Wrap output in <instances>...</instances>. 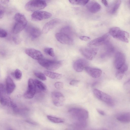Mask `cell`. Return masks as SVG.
<instances>
[{
  "mask_svg": "<svg viewBox=\"0 0 130 130\" xmlns=\"http://www.w3.org/2000/svg\"><path fill=\"white\" fill-rule=\"evenodd\" d=\"M7 35V32L4 29L0 28V37L1 38H3L6 37Z\"/></svg>",
  "mask_w": 130,
  "mask_h": 130,
  "instance_id": "cell-34",
  "label": "cell"
},
{
  "mask_svg": "<svg viewBox=\"0 0 130 130\" xmlns=\"http://www.w3.org/2000/svg\"><path fill=\"white\" fill-rule=\"evenodd\" d=\"M27 90L24 93V96L27 99L32 98L36 92V87L34 80L32 78L29 79L28 82V87Z\"/></svg>",
  "mask_w": 130,
  "mask_h": 130,
  "instance_id": "cell-8",
  "label": "cell"
},
{
  "mask_svg": "<svg viewBox=\"0 0 130 130\" xmlns=\"http://www.w3.org/2000/svg\"><path fill=\"white\" fill-rule=\"evenodd\" d=\"M44 73L47 76L53 79H58L62 77V74L48 70L45 71Z\"/></svg>",
  "mask_w": 130,
  "mask_h": 130,
  "instance_id": "cell-24",
  "label": "cell"
},
{
  "mask_svg": "<svg viewBox=\"0 0 130 130\" xmlns=\"http://www.w3.org/2000/svg\"><path fill=\"white\" fill-rule=\"evenodd\" d=\"M47 118L51 121L55 123H62L64 122V120L62 119L51 116H47Z\"/></svg>",
  "mask_w": 130,
  "mask_h": 130,
  "instance_id": "cell-26",
  "label": "cell"
},
{
  "mask_svg": "<svg viewBox=\"0 0 130 130\" xmlns=\"http://www.w3.org/2000/svg\"><path fill=\"white\" fill-rule=\"evenodd\" d=\"M55 36L57 40L60 43L67 45H72L73 40L71 36L60 32L56 34Z\"/></svg>",
  "mask_w": 130,
  "mask_h": 130,
  "instance_id": "cell-11",
  "label": "cell"
},
{
  "mask_svg": "<svg viewBox=\"0 0 130 130\" xmlns=\"http://www.w3.org/2000/svg\"><path fill=\"white\" fill-rule=\"evenodd\" d=\"M4 10L3 9L0 8V18L2 19L3 17L4 14Z\"/></svg>",
  "mask_w": 130,
  "mask_h": 130,
  "instance_id": "cell-40",
  "label": "cell"
},
{
  "mask_svg": "<svg viewBox=\"0 0 130 130\" xmlns=\"http://www.w3.org/2000/svg\"><path fill=\"white\" fill-rule=\"evenodd\" d=\"M44 52L47 54L52 57L55 56V53L54 49L52 48L46 47L44 50Z\"/></svg>",
  "mask_w": 130,
  "mask_h": 130,
  "instance_id": "cell-30",
  "label": "cell"
},
{
  "mask_svg": "<svg viewBox=\"0 0 130 130\" xmlns=\"http://www.w3.org/2000/svg\"><path fill=\"white\" fill-rule=\"evenodd\" d=\"M13 40L14 43L17 44H19L21 41L20 38L17 36H14L13 38Z\"/></svg>",
  "mask_w": 130,
  "mask_h": 130,
  "instance_id": "cell-35",
  "label": "cell"
},
{
  "mask_svg": "<svg viewBox=\"0 0 130 130\" xmlns=\"http://www.w3.org/2000/svg\"><path fill=\"white\" fill-rule=\"evenodd\" d=\"M13 75L15 78L18 80L21 79L22 77V72L18 69H16L15 70Z\"/></svg>",
  "mask_w": 130,
  "mask_h": 130,
  "instance_id": "cell-32",
  "label": "cell"
},
{
  "mask_svg": "<svg viewBox=\"0 0 130 130\" xmlns=\"http://www.w3.org/2000/svg\"><path fill=\"white\" fill-rule=\"evenodd\" d=\"M102 2L103 4L106 7L108 6V3L106 0H102Z\"/></svg>",
  "mask_w": 130,
  "mask_h": 130,
  "instance_id": "cell-41",
  "label": "cell"
},
{
  "mask_svg": "<svg viewBox=\"0 0 130 130\" xmlns=\"http://www.w3.org/2000/svg\"><path fill=\"white\" fill-rule=\"evenodd\" d=\"M60 32L66 34L71 36L72 34V29L69 26H66L61 29Z\"/></svg>",
  "mask_w": 130,
  "mask_h": 130,
  "instance_id": "cell-29",
  "label": "cell"
},
{
  "mask_svg": "<svg viewBox=\"0 0 130 130\" xmlns=\"http://www.w3.org/2000/svg\"><path fill=\"white\" fill-rule=\"evenodd\" d=\"M109 33L113 38L123 42L128 43L129 42V34L119 27H115L110 28Z\"/></svg>",
  "mask_w": 130,
  "mask_h": 130,
  "instance_id": "cell-2",
  "label": "cell"
},
{
  "mask_svg": "<svg viewBox=\"0 0 130 130\" xmlns=\"http://www.w3.org/2000/svg\"><path fill=\"white\" fill-rule=\"evenodd\" d=\"M126 58L124 54L121 52H118L116 54L114 60V66L117 69H118L125 63Z\"/></svg>",
  "mask_w": 130,
  "mask_h": 130,
  "instance_id": "cell-13",
  "label": "cell"
},
{
  "mask_svg": "<svg viewBox=\"0 0 130 130\" xmlns=\"http://www.w3.org/2000/svg\"><path fill=\"white\" fill-rule=\"evenodd\" d=\"M52 14L49 12L44 11H37L34 12L31 15L32 19L35 21H40L50 18Z\"/></svg>",
  "mask_w": 130,
  "mask_h": 130,
  "instance_id": "cell-12",
  "label": "cell"
},
{
  "mask_svg": "<svg viewBox=\"0 0 130 130\" xmlns=\"http://www.w3.org/2000/svg\"><path fill=\"white\" fill-rule=\"evenodd\" d=\"M85 70L89 75L94 78L99 77L102 73V71L100 69L88 66L85 67Z\"/></svg>",
  "mask_w": 130,
  "mask_h": 130,
  "instance_id": "cell-17",
  "label": "cell"
},
{
  "mask_svg": "<svg viewBox=\"0 0 130 130\" xmlns=\"http://www.w3.org/2000/svg\"><path fill=\"white\" fill-rule=\"evenodd\" d=\"M25 52L31 57L38 60L42 59L43 56L40 51L33 48H26L25 50Z\"/></svg>",
  "mask_w": 130,
  "mask_h": 130,
  "instance_id": "cell-14",
  "label": "cell"
},
{
  "mask_svg": "<svg viewBox=\"0 0 130 130\" xmlns=\"http://www.w3.org/2000/svg\"><path fill=\"white\" fill-rule=\"evenodd\" d=\"M68 112L74 120V125L79 128L86 126L89 113L86 110L81 108H73L70 109Z\"/></svg>",
  "mask_w": 130,
  "mask_h": 130,
  "instance_id": "cell-1",
  "label": "cell"
},
{
  "mask_svg": "<svg viewBox=\"0 0 130 130\" xmlns=\"http://www.w3.org/2000/svg\"><path fill=\"white\" fill-rule=\"evenodd\" d=\"M87 7L89 10L92 13H95L99 11L101 9L100 5L97 2H92L89 3Z\"/></svg>",
  "mask_w": 130,
  "mask_h": 130,
  "instance_id": "cell-21",
  "label": "cell"
},
{
  "mask_svg": "<svg viewBox=\"0 0 130 130\" xmlns=\"http://www.w3.org/2000/svg\"><path fill=\"white\" fill-rule=\"evenodd\" d=\"M60 22L59 19H53L46 23L44 25L42 30L44 34L47 33Z\"/></svg>",
  "mask_w": 130,
  "mask_h": 130,
  "instance_id": "cell-16",
  "label": "cell"
},
{
  "mask_svg": "<svg viewBox=\"0 0 130 130\" xmlns=\"http://www.w3.org/2000/svg\"><path fill=\"white\" fill-rule=\"evenodd\" d=\"M109 33H107L100 37L92 40L88 43V46L92 47L105 44L109 42Z\"/></svg>",
  "mask_w": 130,
  "mask_h": 130,
  "instance_id": "cell-6",
  "label": "cell"
},
{
  "mask_svg": "<svg viewBox=\"0 0 130 130\" xmlns=\"http://www.w3.org/2000/svg\"><path fill=\"white\" fill-rule=\"evenodd\" d=\"M45 0H31L25 5V8L29 11H36L41 10L46 6Z\"/></svg>",
  "mask_w": 130,
  "mask_h": 130,
  "instance_id": "cell-3",
  "label": "cell"
},
{
  "mask_svg": "<svg viewBox=\"0 0 130 130\" xmlns=\"http://www.w3.org/2000/svg\"><path fill=\"white\" fill-rule=\"evenodd\" d=\"M93 93L97 98L109 106H113L114 105V103L112 98L107 94L97 89H94Z\"/></svg>",
  "mask_w": 130,
  "mask_h": 130,
  "instance_id": "cell-5",
  "label": "cell"
},
{
  "mask_svg": "<svg viewBox=\"0 0 130 130\" xmlns=\"http://www.w3.org/2000/svg\"><path fill=\"white\" fill-rule=\"evenodd\" d=\"M54 86L57 89H61L63 88V84L62 82H57L55 83Z\"/></svg>",
  "mask_w": 130,
  "mask_h": 130,
  "instance_id": "cell-33",
  "label": "cell"
},
{
  "mask_svg": "<svg viewBox=\"0 0 130 130\" xmlns=\"http://www.w3.org/2000/svg\"><path fill=\"white\" fill-rule=\"evenodd\" d=\"M51 96L54 104L57 106L63 105L65 101L64 96L61 93L56 91L52 92Z\"/></svg>",
  "mask_w": 130,
  "mask_h": 130,
  "instance_id": "cell-10",
  "label": "cell"
},
{
  "mask_svg": "<svg viewBox=\"0 0 130 130\" xmlns=\"http://www.w3.org/2000/svg\"><path fill=\"white\" fill-rule=\"evenodd\" d=\"M79 82V81L78 80H73L70 82L69 84L71 85L74 86L77 84Z\"/></svg>",
  "mask_w": 130,
  "mask_h": 130,
  "instance_id": "cell-37",
  "label": "cell"
},
{
  "mask_svg": "<svg viewBox=\"0 0 130 130\" xmlns=\"http://www.w3.org/2000/svg\"><path fill=\"white\" fill-rule=\"evenodd\" d=\"M36 87L41 90L44 91L46 89V87L45 84L39 80L35 79L34 80Z\"/></svg>",
  "mask_w": 130,
  "mask_h": 130,
  "instance_id": "cell-27",
  "label": "cell"
},
{
  "mask_svg": "<svg viewBox=\"0 0 130 130\" xmlns=\"http://www.w3.org/2000/svg\"><path fill=\"white\" fill-rule=\"evenodd\" d=\"M89 0H69V2L73 4L84 6L87 4Z\"/></svg>",
  "mask_w": 130,
  "mask_h": 130,
  "instance_id": "cell-28",
  "label": "cell"
},
{
  "mask_svg": "<svg viewBox=\"0 0 130 130\" xmlns=\"http://www.w3.org/2000/svg\"><path fill=\"white\" fill-rule=\"evenodd\" d=\"M130 85V79L127 81L124 84L125 86Z\"/></svg>",
  "mask_w": 130,
  "mask_h": 130,
  "instance_id": "cell-42",
  "label": "cell"
},
{
  "mask_svg": "<svg viewBox=\"0 0 130 130\" xmlns=\"http://www.w3.org/2000/svg\"><path fill=\"white\" fill-rule=\"evenodd\" d=\"M79 38L81 40L85 41H88L90 39V37L84 36H80Z\"/></svg>",
  "mask_w": 130,
  "mask_h": 130,
  "instance_id": "cell-36",
  "label": "cell"
},
{
  "mask_svg": "<svg viewBox=\"0 0 130 130\" xmlns=\"http://www.w3.org/2000/svg\"><path fill=\"white\" fill-rule=\"evenodd\" d=\"M34 74L37 78L42 80L44 81L46 79L45 74L41 72H35Z\"/></svg>",
  "mask_w": 130,
  "mask_h": 130,
  "instance_id": "cell-31",
  "label": "cell"
},
{
  "mask_svg": "<svg viewBox=\"0 0 130 130\" xmlns=\"http://www.w3.org/2000/svg\"><path fill=\"white\" fill-rule=\"evenodd\" d=\"M129 4L130 5V0H129Z\"/></svg>",
  "mask_w": 130,
  "mask_h": 130,
  "instance_id": "cell-44",
  "label": "cell"
},
{
  "mask_svg": "<svg viewBox=\"0 0 130 130\" xmlns=\"http://www.w3.org/2000/svg\"><path fill=\"white\" fill-rule=\"evenodd\" d=\"M15 23L12 29V32L17 34L20 32L26 27L27 21L26 19L21 17L15 19Z\"/></svg>",
  "mask_w": 130,
  "mask_h": 130,
  "instance_id": "cell-7",
  "label": "cell"
},
{
  "mask_svg": "<svg viewBox=\"0 0 130 130\" xmlns=\"http://www.w3.org/2000/svg\"><path fill=\"white\" fill-rule=\"evenodd\" d=\"M121 3V0H116L108 8V12L111 14H115L119 8Z\"/></svg>",
  "mask_w": 130,
  "mask_h": 130,
  "instance_id": "cell-20",
  "label": "cell"
},
{
  "mask_svg": "<svg viewBox=\"0 0 130 130\" xmlns=\"http://www.w3.org/2000/svg\"><path fill=\"white\" fill-rule=\"evenodd\" d=\"M128 69V66L125 63L120 68L117 69L116 73V76L117 79L118 80L122 79Z\"/></svg>",
  "mask_w": 130,
  "mask_h": 130,
  "instance_id": "cell-22",
  "label": "cell"
},
{
  "mask_svg": "<svg viewBox=\"0 0 130 130\" xmlns=\"http://www.w3.org/2000/svg\"><path fill=\"white\" fill-rule=\"evenodd\" d=\"M16 85L11 78L9 76L7 77L6 80V91L7 93L10 94L14 91Z\"/></svg>",
  "mask_w": 130,
  "mask_h": 130,
  "instance_id": "cell-18",
  "label": "cell"
},
{
  "mask_svg": "<svg viewBox=\"0 0 130 130\" xmlns=\"http://www.w3.org/2000/svg\"><path fill=\"white\" fill-rule=\"evenodd\" d=\"M88 63L85 59L80 58L76 60L74 63L73 67L74 69L76 72H82L88 65Z\"/></svg>",
  "mask_w": 130,
  "mask_h": 130,
  "instance_id": "cell-15",
  "label": "cell"
},
{
  "mask_svg": "<svg viewBox=\"0 0 130 130\" xmlns=\"http://www.w3.org/2000/svg\"><path fill=\"white\" fill-rule=\"evenodd\" d=\"M117 119L120 122L123 123L130 122V112H127L119 115Z\"/></svg>",
  "mask_w": 130,
  "mask_h": 130,
  "instance_id": "cell-23",
  "label": "cell"
},
{
  "mask_svg": "<svg viewBox=\"0 0 130 130\" xmlns=\"http://www.w3.org/2000/svg\"><path fill=\"white\" fill-rule=\"evenodd\" d=\"M9 1V0H0V4H1L5 5L8 4Z\"/></svg>",
  "mask_w": 130,
  "mask_h": 130,
  "instance_id": "cell-38",
  "label": "cell"
},
{
  "mask_svg": "<svg viewBox=\"0 0 130 130\" xmlns=\"http://www.w3.org/2000/svg\"><path fill=\"white\" fill-rule=\"evenodd\" d=\"M5 94H0V103L3 106H9L11 100L9 97L5 96Z\"/></svg>",
  "mask_w": 130,
  "mask_h": 130,
  "instance_id": "cell-25",
  "label": "cell"
},
{
  "mask_svg": "<svg viewBox=\"0 0 130 130\" xmlns=\"http://www.w3.org/2000/svg\"><path fill=\"white\" fill-rule=\"evenodd\" d=\"M98 48L96 47L81 48L79 51L81 54L88 60H92L96 55Z\"/></svg>",
  "mask_w": 130,
  "mask_h": 130,
  "instance_id": "cell-9",
  "label": "cell"
},
{
  "mask_svg": "<svg viewBox=\"0 0 130 130\" xmlns=\"http://www.w3.org/2000/svg\"><path fill=\"white\" fill-rule=\"evenodd\" d=\"M26 121L27 122H28V123H30V124H35V123H34V122H33L32 121H30V120H27Z\"/></svg>",
  "mask_w": 130,
  "mask_h": 130,
  "instance_id": "cell-43",
  "label": "cell"
},
{
  "mask_svg": "<svg viewBox=\"0 0 130 130\" xmlns=\"http://www.w3.org/2000/svg\"><path fill=\"white\" fill-rule=\"evenodd\" d=\"M27 31L32 40H34L38 38L41 33L39 28L34 26H29L27 28Z\"/></svg>",
  "mask_w": 130,
  "mask_h": 130,
  "instance_id": "cell-19",
  "label": "cell"
},
{
  "mask_svg": "<svg viewBox=\"0 0 130 130\" xmlns=\"http://www.w3.org/2000/svg\"><path fill=\"white\" fill-rule=\"evenodd\" d=\"M38 63L42 67L51 71L56 70L62 65V61L41 59L38 61Z\"/></svg>",
  "mask_w": 130,
  "mask_h": 130,
  "instance_id": "cell-4",
  "label": "cell"
},
{
  "mask_svg": "<svg viewBox=\"0 0 130 130\" xmlns=\"http://www.w3.org/2000/svg\"><path fill=\"white\" fill-rule=\"evenodd\" d=\"M96 110L98 113L102 115H105V112L103 110L99 109H97Z\"/></svg>",
  "mask_w": 130,
  "mask_h": 130,
  "instance_id": "cell-39",
  "label": "cell"
}]
</instances>
